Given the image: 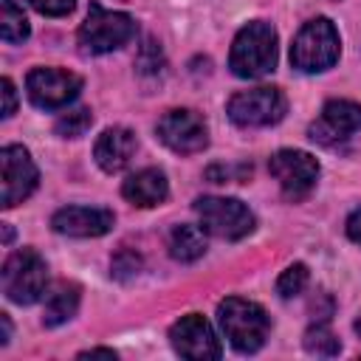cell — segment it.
<instances>
[{"label":"cell","mask_w":361,"mask_h":361,"mask_svg":"<svg viewBox=\"0 0 361 361\" xmlns=\"http://www.w3.org/2000/svg\"><path fill=\"white\" fill-rule=\"evenodd\" d=\"M228 68L240 79H259L271 73L276 68V31L262 20L243 25L231 42Z\"/></svg>","instance_id":"6da1fadb"},{"label":"cell","mask_w":361,"mask_h":361,"mask_svg":"<svg viewBox=\"0 0 361 361\" xmlns=\"http://www.w3.org/2000/svg\"><path fill=\"white\" fill-rule=\"evenodd\" d=\"M217 322L228 344L243 355L257 353L265 344L268 330H271L268 313L257 302H248L240 296H228L217 305Z\"/></svg>","instance_id":"7a4b0ae2"},{"label":"cell","mask_w":361,"mask_h":361,"mask_svg":"<svg viewBox=\"0 0 361 361\" xmlns=\"http://www.w3.org/2000/svg\"><path fill=\"white\" fill-rule=\"evenodd\" d=\"M338 51L341 39L336 25L327 17H313L299 28L290 45V65L302 73H322L336 65Z\"/></svg>","instance_id":"3957f363"},{"label":"cell","mask_w":361,"mask_h":361,"mask_svg":"<svg viewBox=\"0 0 361 361\" xmlns=\"http://www.w3.org/2000/svg\"><path fill=\"white\" fill-rule=\"evenodd\" d=\"M3 293L14 305H34L42 299L48 288V268L45 259L34 248H17L0 271Z\"/></svg>","instance_id":"277c9868"},{"label":"cell","mask_w":361,"mask_h":361,"mask_svg":"<svg viewBox=\"0 0 361 361\" xmlns=\"http://www.w3.org/2000/svg\"><path fill=\"white\" fill-rule=\"evenodd\" d=\"M135 23L124 11H107L99 3H90L85 23L79 25V45L85 54H107L130 42Z\"/></svg>","instance_id":"5b68a950"},{"label":"cell","mask_w":361,"mask_h":361,"mask_svg":"<svg viewBox=\"0 0 361 361\" xmlns=\"http://www.w3.org/2000/svg\"><path fill=\"white\" fill-rule=\"evenodd\" d=\"M195 212L200 217V228L212 237L240 240L254 231V214L237 197H197Z\"/></svg>","instance_id":"8992f818"},{"label":"cell","mask_w":361,"mask_h":361,"mask_svg":"<svg viewBox=\"0 0 361 361\" xmlns=\"http://www.w3.org/2000/svg\"><path fill=\"white\" fill-rule=\"evenodd\" d=\"M285 96L279 87H251V90H240L228 99L226 113L234 124L240 127H268L276 124L285 116Z\"/></svg>","instance_id":"52a82bcc"},{"label":"cell","mask_w":361,"mask_h":361,"mask_svg":"<svg viewBox=\"0 0 361 361\" xmlns=\"http://www.w3.org/2000/svg\"><path fill=\"white\" fill-rule=\"evenodd\" d=\"M268 169L271 175L276 178L282 195L288 200H305L316 180H319V161L310 155V152H302V149H279L271 155L268 161Z\"/></svg>","instance_id":"ba28073f"},{"label":"cell","mask_w":361,"mask_h":361,"mask_svg":"<svg viewBox=\"0 0 361 361\" xmlns=\"http://www.w3.org/2000/svg\"><path fill=\"white\" fill-rule=\"evenodd\" d=\"M37 166L25 147L8 144L0 149V206L11 209L37 189Z\"/></svg>","instance_id":"9c48e42d"},{"label":"cell","mask_w":361,"mask_h":361,"mask_svg":"<svg viewBox=\"0 0 361 361\" xmlns=\"http://www.w3.org/2000/svg\"><path fill=\"white\" fill-rule=\"evenodd\" d=\"M82 90V79L62 68H34L25 76V93L31 104L42 110H56L73 102Z\"/></svg>","instance_id":"30bf717a"},{"label":"cell","mask_w":361,"mask_h":361,"mask_svg":"<svg viewBox=\"0 0 361 361\" xmlns=\"http://www.w3.org/2000/svg\"><path fill=\"white\" fill-rule=\"evenodd\" d=\"M169 341H172V350L178 355L192 358V361H214L223 353L220 338L214 336V327L200 313L180 316L169 327Z\"/></svg>","instance_id":"8fae6325"},{"label":"cell","mask_w":361,"mask_h":361,"mask_svg":"<svg viewBox=\"0 0 361 361\" xmlns=\"http://www.w3.org/2000/svg\"><path fill=\"white\" fill-rule=\"evenodd\" d=\"M158 138L172 149V152H180V155H192V152H200L206 149L209 144V130H206V121L195 113V110H169L158 118V127H155Z\"/></svg>","instance_id":"7c38bea8"},{"label":"cell","mask_w":361,"mask_h":361,"mask_svg":"<svg viewBox=\"0 0 361 361\" xmlns=\"http://www.w3.org/2000/svg\"><path fill=\"white\" fill-rule=\"evenodd\" d=\"M358 130H361V104H355L350 99H330L322 107V116L310 124L307 135L316 144L333 147V144L350 138Z\"/></svg>","instance_id":"4fadbf2b"},{"label":"cell","mask_w":361,"mask_h":361,"mask_svg":"<svg viewBox=\"0 0 361 361\" xmlns=\"http://www.w3.org/2000/svg\"><path fill=\"white\" fill-rule=\"evenodd\" d=\"M116 217L107 209H90V206H65L51 217L54 231L65 237H102L113 228Z\"/></svg>","instance_id":"5bb4252c"},{"label":"cell","mask_w":361,"mask_h":361,"mask_svg":"<svg viewBox=\"0 0 361 361\" xmlns=\"http://www.w3.org/2000/svg\"><path fill=\"white\" fill-rule=\"evenodd\" d=\"M135 135L127 127H107L93 147V158L104 172H121L135 155Z\"/></svg>","instance_id":"9a60e30c"},{"label":"cell","mask_w":361,"mask_h":361,"mask_svg":"<svg viewBox=\"0 0 361 361\" xmlns=\"http://www.w3.org/2000/svg\"><path fill=\"white\" fill-rule=\"evenodd\" d=\"M121 195L138 206V209H149V206H158L166 200L169 195V183H166V175L155 166L149 169H141L135 175H130L124 183H121Z\"/></svg>","instance_id":"2e32d148"},{"label":"cell","mask_w":361,"mask_h":361,"mask_svg":"<svg viewBox=\"0 0 361 361\" xmlns=\"http://www.w3.org/2000/svg\"><path fill=\"white\" fill-rule=\"evenodd\" d=\"M79 299L82 290L73 282H62L48 299H45V310H42V324L45 327H59L65 322H71L79 310Z\"/></svg>","instance_id":"e0dca14e"},{"label":"cell","mask_w":361,"mask_h":361,"mask_svg":"<svg viewBox=\"0 0 361 361\" xmlns=\"http://www.w3.org/2000/svg\"><path fill=\"white\" fill-rule=\"evenodd\" d=\"M206 254V237L200 226H175L169 231V257L178 262H195Z\"/></svg>","instance_id":"ac0fdd59"},{"label":"cell","mask_w":361,"mask_h":361,"mask_svg":"<svg viewBox=\"0 0 361 361\" xmlns=\"http://www.w3.org/2000/svg\"><path fill=\"white\" fill-rule=\"evenodd\" d=\"M31 34L23 8L14 0H0V37L6 42H23Z\"/></svg>","instance_id":"d6986e66"},{"label":"cell","mask_w":361,"mask_h":361,"mask_svg":"<svg viewBox=\"0 0 361 361\" xmlns=\"http://www.w3.org/2000/svg\"><path fill=\"white\" fill-rule=\"evenodd\" d=\"M302 344H305V350H307L310 355H322V358L338 355V350H341L338 338L333 336V330H330V327H327L324 322H319V324L307 327V333H305Z\"/></svg>","instance_id":"ffe728a7"},{"label":"cell","mask_w":361,"mask_h":361,"mask_svg":"<svg viewBox=\"0 0 361 361\" xmlns=\"http://www.w3.org/2000/svg\"><path fill=\"white\" fill-rule=\"evenodd\" d=\"M307 279H310L307 265L293 262V265H288V268L279 274V279H276V293H279L282 299H293V296H299V293L307 288Z\"/></svg>","instance_id":"44dd1931"},{"label":"cell","mask_w":361,"mask_h":361,"mask_svg":"<svg viewBox=\"0 0 361 361\" xmlns=\"http://www.w3.org/2000/svg\"><path fill=\"white\" fill-rule=\"evenodd\" d=\"M90 121H93L90 110H87V107H76V110L62 113V116L56 118L54 130H56V135H62V138H79V135H85V130L90 127Z\"/></svg>","instance_id":"7402d4cb"},{"label":"cell","mask_w":361,"mask_h":361,"mask_svg":"<svg viewBox=\"0 0 361 361\" xmlns=\"http://www.w3.org/2000/svg\"><path fill=\"white\" fill-rule=\"evenodd\" d=\"M110 268H113V276L124 282V279H130V276H135V274L141 271V257H138L135 251L124 248V251H118V254L113 257Z\"/></svg>","instance_id":"603a6c76"},{"label":"cell","mask_w":361,"mask_h":361,"mask_svg":"<svg viewBox=\"0 0 361 361\" xmlns=\"http://www.w3.org/2000/svg\"><path fill=\"white\" fill-rule=\"evenodd\" d=\"M135 65H138L141 73H155V71H161L164 56H161V48L155 45V39H147V42H144V48H141Z\"/></svg>","instance_id":"cb8c5ba5"},{"label":"cell","mask_w":361,"mask_h":361,"mask_svg":"<svg viewBox=\"0 0 361 361\" xmlns=\"http://www.w3.org/2000/svg\"><path fill=\"white\" fill-rule=\"evenodd\" d=\"M34 11H39V14H45V17H65V14H71L73 11V6H76V0H25Z\"/></svg>","instance_id":"d4e9b609"},{"label":"cell","mask_w":361,"mask_h":361,"mask_svg":"<svg viewBox=\"0 0 361 361\" xmlns=\"http://www.w3.org/2000/svg\"><path fill=\"white\" fill-rule=\"evenodd\" d=\"M0 87H3V110H0V116L8 118V116L14 113V107H17V93H14V85H11L8 76L0 82Z\"/></svg>","instance_id":"484cf974"},{"label":"cell","mask_w":361,"mask_h":361,"mask_svg":"<svg viewBox=\"0 0 361 361\" xmlns=\"http://www.w3.org/2000/svg\"><path fill=\"white\" fill-rule=\"evenodd\" d=\"M347 237L361 245V209H355V212L347 217Z\"/></svg>","instance_id":"4316f807"},{"label":"cell","mask_w":361,"mask_h":361,"mask_svg":"<svg viewBox=\"0 0 361 361\" xmlns=\"http://www.w3.org/2000/svg\"><path fill=\"white\" fill-rule=\"evenodd\" d=\"M79 358H116V353L113 350H102V347H96V350H85V353H79Z\"/></svg>","instance_id":"83f0119b"},{"label":"cell","mask_w":361,"mask_h":361,"mask_svg":"<svg viewBox=\"0 0 361 361\" xmlns=\"http://www.w3.org/2000/svg\"><path fill=\"white\" fill-rule=\"evenodd\" d=\"M0 322H3V336H0V344H6V341H8V336H11V322H8V316H6V313L0 316Z\"/></svg>","instance_id":"f1b7e54d"},{"label":"cell","mask_w":361,"mask_h":361,"mask_svg":"<svg viewBox=\"0 0 361 361\" xmlns=\"http://www.w3.org/2000/svg\"><path fill=\"white\" fill-rule=\"evenodd\" d=\"M3 243H11V228L3 223Z\"/></svg>","instance_id":"f546056e"},{"label":"cell","mask_w":361,"mask_h":361,"mask_svg":"<svg viewBox=\"0 0 361 361\" xmlns=\"http://www.w3.org/2000/svg\"><path fill=\"white\" fill-rule=\"evenodd\" d=\"M353 327H355V333H358V336H361V313H358V316H355V324H353Z\"/></svg>","instance_id":"4dcf8cb0"}]
</instances>
